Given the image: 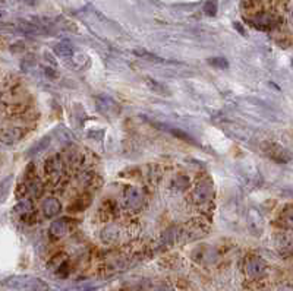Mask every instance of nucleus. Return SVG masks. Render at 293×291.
Here are the masks:
<instances>
[{
  "instance_id": "9d476101",
  "label": "nucleus",
  "mask_w": 293,
  "mask_h": 291,
  "mask_svg": "<svg viewBox=\"0 0 293 291\" xmlns=\"http://www.w3.org/2000/svg\"><path fill=\"white\" fill-rule=\"evenodd\" d=\"M24 188H25V192H27V194H31V196H34V197L41 196V194H43V189H44V186H43L41 180H40V179H37L35 176L25 179Z\"/></svg>"
},
{
  "instance_id": "393cba45",
  "label": "nucleus",
  "mask_w": 293,
  "mask_h": 291,
  "mask_svg": "<svg viewBox=\"0 0 293 291\" xmlns=\"http://www.w3.org/2000/svg\"><path fill=\"white\" fill-rule=\"evenodd\" d=\"M289 19H291V25L293 27V9H292V12H291V18H289Z\"/></svg>"
},
{
  "instance_id": "1a4fd4ad",
  "label": "nucleus",
  "mask_w": 293,
  "mask_h": 291,
  "mask_svg": "<svg viewBox=\"0 0 293 291\" xmlns=\"http://www.w3.org/2000/svg\"><path fill=\"white\" fill-rule=\"evenodd\" d=\"M41 209H43L44 217H47V218H55V217H58V215L60 214L62 205H60V202H59L56 197H46V199L43 200Z\"/></svg>"
},
{
  "instance_id": "6e6552de",
  "label": "nucleus",
  "mask_w": 293,
  "mask_h": 291,
  "mask_svg": "<svg viewBox=\"0 0 293 291\" xmlns=\"http://www.w3.org/2000/svg\"><path fill=\"white\" fill-rule=\"evenodd\" d=\"M72 220L70 218H59L58 221H55L52 226H50V236L53 237V239H60V237H63L66 236L69 231H70V228H72Z\"/></svg>"
},
{
  "instance_id": "ddd939ff",
  "label": "nucleus",
  "mask_w": 293,
  "mask_h": 291,
  "mask_svg": "<svg viewBox=\"0 0 293 291\" xmlns=\"http://www.w3.org/2000/svg\"><path fill=\"white\" fill-rule=\"evenodd\" d=\"M55 53L60 57H67L73 54V46L67 41H62L58 46H55Z\"/></svg>"
},
{
  "instance_id": "412c9836",
  "label": "nucleus",
  "mask_w": 293,
  "mask_h": 291,
  "mask_svg": "<svg viewBox=\"0 0 293 291\" xmlns=\"http://www.w3.org/2000/svg\"><path fill=\"white\" fill-rule=\"evenodd\" d=\"M204 10H205V13H207V15L214 16V15L217 13V3H216V1H208V3L205 4Z\"/></svg>"
},
{
  "instance_id": "4468645a",
  "label": "nucleus",
  "mask_w": 293,
  "mask_h": 291,
  "mask_svg": "<svg viewBox=\"0 0 293 291\" xmlns=\"http://www.w3.org/2000/svg\"><path fill=\"white\" fill-rule=\"evenodd\" d=\"M117 236H119V231L116 227H106L103 228L101 231V240L106 242V243H113L117 240Z\"/></svg>"
},
{
  "instance_id": "f03ea898",
  "label": "nucleus",
  "mask_w": 293,
  "mask_h": 291,
  "mask_svg": "<svg viewBox=\"0 0 293 291\" xmlns=\"http://www.w3.org/2000/svg\"><path fill=\"white\" fill-rule=\"evenodd\" d=\"M261 151L273 161L280 162V164H286V162L292 161L293 155L282 145L276 144V142H262L261 144Z\"/></svg>"
},
{
  "instance_id": "20e7f679",
  "label": "nucleus",
  "mask_w": 293,
  "mask_h": 291,
  "mask_svg": "<svg viewBox=\"0 0 293 291\" xmlns=\"http://www.w3.org/2000/svg\"><path fill=\"white\" fill-rule=\"evenodd\" d=\"M213 194H214L213 192V185L207 179V180H202V182L196 183L192 197H194V202L196 205H204V203L210 202V199L213 197Z\"/></svg>"
},
{
  "instance_id": "5701e85b",
  "label": "nucleus",
  "mask_w": 293,
  "mask_h": 291,
  "mask_svg": "<svg viewBox=\"0 0 293 291\" xmlns=\"http://www.w3.org/2000/svg\"><path fill=\"white\" fill-rule=\"evenodd\" d=\"M154 291H173L172 289H169V287H159V289H156Z\"/></svg>"
},
{
  "instance_id": "f257e3e1",
  "label": "nucleus",
  "mask_w": 293,
  "mask_h": 291,
  "mask_svg": "<svg viewBox=\"0 0 293 291\" xmlns=\"http://www.w3.org/2000/svg\"><path fill=\"white\" fill-rule=\"evenodd\" d=\"M4 287H7L12 291H47V284L31 275H16V277H9L4 280Z\"/></svg>"
},
{
  "instance_id": "f3484780",
  "label": "nucleus",
  "mask_w": 293,
  "mask_h": 291,
  "mask_svg": "<svg viewBox=\"0 0 293 291\" xmlns=\"http://www.w3.org/2000/svg\"><path fill=\"white\" fill-rule=\"evenodd\" d=\"M188 183H189V180H188L186 176H177V177H175V180H173V186H175L177 191H185V189L188 188Z\"/></svg>"
},
{
  "instance_id": "423d86ee",
  "label": "nucleus",
  "mask_w": 293,
  "mask_h": 291,
  "mask_svg": "<svg viewBox=\"0 0 293 291\" xmlns=\"http://www.w3.org/2000/svg\"><path fill=\"white\" fill-rule=\"evenodd\" d=\"M125 205L132 211L139 209L144 205V194L139 191V188L129 186L125 192Z\"/></svg>"
},
{
  "instance_id": "a211bd4d",
  "label": "nucleus",
  "mask_w": 293,
  "mask_h": 291,
  "mask_svg": "<svg viewBox=\"0 0 293 291\" xmlns=\"http://www.w3.org/2000/svg\"><path fill=\"white\" fill-rule=\"evenodd\" d=\"M207 62H208V65L214 66L217 69H228L229 67V62L225 57H211Z\"/></svg>"
},
{
  "instance_id": "9b49d317",
  "label": "nucleus",
  "mask_w": 293,
  "mask_h": 291,
  "mask_svg": "<svg viewBox=\"0 0 293 291\" xmlns=\"http://www.w3.org/2000/svg\"><path fill=\"white\" fill-rule=\"evenodd\" d=\"M24 132L19 128H9V129H3L1 133V139L4 144H15L22 138Z\"/></svg>"
},
{
  "instance_id": "aec40b11",
  "label": "nucleus",
  "mask_w": 293,
  "mask_h": 291,
  "mask_svg": "<svg viewBox=\"0 0 293 291\" xmlns=\"http://www.w3.org/2000/svg\"><path fill=\"white\" fill-rule=\"evenodd\" d=\"M283 221L288 224V226L293 227V206H291V208H288L285 212H283Z\"/></svg>"
},
{
  "instance_id": "0eeeda50",
  "label": "nucleus",
  "mask_w": 293,
  "mask_h": 291,
  "mask_svg": "<svg viewBox=\"0 0 293 291\" xmlns=\"http://www.w3.org/2000/svg\"><path fill=\"white\" fill-rule=\"evenodd\" d=\"M63 170H65V162L59 155H53V157L47 158L44 162V173L49 177L59 176Z\"/></svg>"
},
{
  "instance_id": "7ed1b4c3",
  "label": "nucleus",
  "mask_w": 293,
  "mask_h": 291,
  "mask_svg": "<svg viewBox=\"0 0 293 291\" xmlns=\"http://www.w3.org/2000/svg\"><path fill=\"white\" fill-rule=\"evenodd\" d=\"M248 22L260 31H270L280 24V19L271 12H257L248 18Z\"/></svg>"
},
{
  "instance_id": "dca6fc26",
  "label": "nucleus",
  "mask_w": 293,
  "mask_h": 291,
  "mask_svg": "<svg viewBox=\"0 0 293 291\" xmlns=\"http://www.w3.org/2000/svg\"><path fill=\"white\" fill-rule=\"evenodd\" d=\"M164 129L167 130V132H170L172 135H175V136L179 138V139H183V141H186V142H189V144H195V141H194L188 133H185L183 130L176 129V128H164Z\"/></svg>"
},
{
  "instance_id": "f8f14e48",
  "label": "nucleus",
  "mask_w": 293,
  "mask_h": 291,
  "mask_svg": "<svg viewBox=\"0 0 293 291\" xmlns=\"http://www.w3.org/2000/svg\"><path fill=\"white\" fill-rule=\"evenodd\" d=\"M91 203V196L90 194H82L81 197H78L69 208V211L72 212H78V211H84L87 206H90Z\"/></svg>"
},
{
  "instance_id": "2eb2a0df",
  "label": "nucleus",
  "mask_w": 293,
  "mask_h": 291,
  "mask_svg": "<svg viewBox=\"0 0 293 291\" xmlns=\"http://www.w3.org/2000/svg\"><path fill=\"white\" fill-rule=\"evenodd\" d=\"M49 142H50V138H49V136H46V138H43L41 141H38L33 148L30 149L28 157H37V155H40L43 151H46V148L49 146Z\"/></svg>"
},
{
  "instance_id": "6ab92c4d",
  "label": "nucleus",
  "mask_w": 293,
  "mask_h": 291,
  "mask_svg": "<svg viewBox=\"0 0 293 291\" xmlns=\"http://www.w3.org/2000/svg\"><path fill=\"white\" fill-rule=\"evenodd\" d=\"M145 82H147V85H148L153 91H156V93H159V94H169V91H166V88H164L163 85H160L159 82H156V81H153V79H150V78H145Z\"/></svg>"
},
{
  "instance_id": "b1692460",
  "label": "nucleus",
  "mask_w": 293,
  "mask_h": 291,
  "mask_svg": "<svg viewBox=\"0 0 293 291\" xmlns=\"http://www.w3.org/2000/svg\"><path fill=\"white\" fill-rule=\"evenodd\" d=\"M279 291H293V289H291V287H282V289H279Z\"/></svg>"
},
{
  "instance_id": "4be33fe9",
  "label": "nucleus",
  "mask_w": 293,
  "mask_h": 291,
  "mask_svg": "<svg viewBox=\"0 0 293 291\" xmlns=\"http://www.w3.org/2000/svg\"><path fill=\"white\" fill-rule=\"evenodd\" d=\"M138 53V56H141V57H145V59H148V60H154V62H164V59L162 57H157V56H154V54H151V53H145V51H136Z\"/></svg>"
},
{
  "instance_id": "39448f33",
  "label": "nucleus",
  "mask_w": 293,
  "mask_h": 291,
  "mask_svg": "<svg viewBox=\"0 0 293 291\" xmlns=\"http://www.w3.org/2000/svg\"><path fill=\"white\" fill-rule=\"evenodd\" d=\"M245 272L251 278H261L267 272V263L258 256H252L245 262Z\"/></svg>"
}]
</instances>
